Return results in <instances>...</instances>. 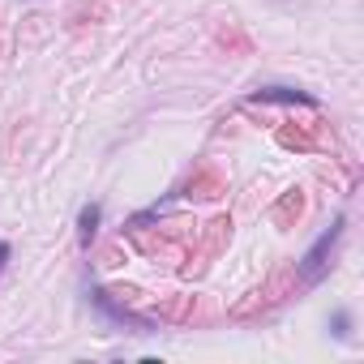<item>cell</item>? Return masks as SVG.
I'll return each instance as SVG.
<instances>
[{
    "instance_id": "obj_1",
    "label": "cell",
    "mask_w": 364,
    "mask_h": 364,
    "mask_svg": "<svg viewBox=\"0 0 364 364\" xmlns=\"http://www.w3.org/2000/svg\"><path fill=\"white\" fill-rule=\"evenodd\" d=\"M338 236H343V223H334L330 232H321V236H317V245L304 253V262H300V279H304V283H317V279H321V270H326V262H330V253H334Z\"/></svg>"
},
{
    "instance_id": "obj_2",
    "label": "cell",
    "mask_w": 364,
    "mask_h": 364,
    "mask_svg": "<svg viewBox=\"0 0 364 364\" xmlns=\"http://www.w3.org/2000/svg\"><path fill=\"white\" fill-rule=\"evenodd\" d=\"M304 215V193L300 189H287L279 202H274V210H270V223L274 228H296V219Z\"/></svg>"
},
{
    "instance_id": "obj_3",
    "label": "cell",
    "mask_w": 364,
    "mask_h": 364,
    "mask_svg": "<svg viewBox=\"0 0 364 364\" xmlns=\"http://www.w3.org/2000/svg\"><path fill=\"white\" fill-rule=\"evenodd\" d=\"M219 193H223V176L210 167H198L193 180L185 185V198H219Z\"/></svg>"
},
{
    "instance_id": "obj_4",
    "label": "cell",
    "mask_w": 364,
    "mask_h": 364,
    "mask_svg": "<svg viewBox=\"0 0 364 364\" xmlns=\"http://www.w3.org/2000/svg\"><path fill=\"white\" fill-rule=\"evenodd\" d=\"M95 304H99L107 317H116L120 326H133V330H146V326H150L146 317H137V313H129L124 304H116V300H112V291H95Z\"/></svg>"
},
{
    "instance_id": "obj_5",
    "label": "cell",
    "mask_w": 364,
    "mask_h": 364,
    "mask_svg": "<svg viewBox=\"0 0 364 364\" xmlns=\"http://www.w3.org/2000/svg\"><path fill=\"white\" fill-rule=\"evenodd\" d=\"M228 236H232V219H228V215H219L215 223H206V240H202V253H206V257H215V253L228 245Z\"/></svg>"
},
{
    "instance_id": "obj_6",
    "label": "cell",
    "mask_w": 364,
    "mask_h": 364,
    "mask_svg": "<svg viewBox=\"0 0 364 364\" xmlns=\"http://www.w3.org/2000/svg\"><path fill=\"white\" fill-rule=\"evenodd\" d=\"M279 141L287 146V150H313V129H296V124H283L279 129Z\"/></svg>"
},
{
    "instance_id": "obj_7",
    "label": "cell",
    "mask_w": 364,
    "mask_h": 364,
    "mask_svg": "<svg viewBox=\"0 0 364 364\" xmlns=\"http://www.w3.org/2000/svg\"><path fill=\"white\" fill-rule=\"evenodd\" d=\"M159 236H167V240H193L198 236V223L193 219H163L159 223Z\"/></svg>"
},
{
    "instance_id": "obj_8",
    "label": "cell",
    "mask_w": 364,
    "mask_h": 364,
    "mask_svg": "<svg viewBox=\"0 0 364 364\" xmlns=\"http://www.w3.org/2000/svg\"><path fill=\"white\" fill-rule=\"evenodd\" d=\"M189 309H193V296H176V300H163V304H159V317H167V321H185Z\"/></svg>"
},
{
    "instance_id": "obj_9",
    "label": "cell",
    "mask_w": 364,
    "mask_h": 364,
    "mask_svg": "<svg viewBox=\"0 0 364 364\" xmlns=\"http://www.w3.org/2000/svg\"><path fill=\"white\" fill-rule=\"evenodd\" d=\"M253 103H313V99L300 95V90H257Z\"/></svg>"
},
{
    "instance_id": "obj_10",
    "label": "cell",
    "mask_w": 364,
    "mask_h": 364,
    "mask_svg": "<svg viewBox=\"0 0 364 364\" xmlns=\"http://www.w3.org/2000/svg\"><path fill=\"white\" fill-rule=\"evenodd\" d=\"M95 232H99V206L90 202V206L82 210V245H90V240H95Z\"/></svg>"
},
{
    "instance_id": "obj_11",
    "label": "cell",
    "mask_w": 364,
    "mask_h": 364,
    "mask_svg": "<svg viewBox=\"0 0 364 364\" xmlns=\"http://www.w3.org/2000/svg\"><path fill=\"white\" fill-rule=\"evenodd\" d=\"M257 304H266V296H262V291H249V296H245L240 304H232L228 313H232V317H249V313H253Z\"/></svg>"
},
{
    "instance_id": "obj_12",
    "label": "cell",
    "mask_w": 364,
    "mask_h": 364,
    "mask_svg": "<svg viewBox=\"0 0 364 364\" xmlns=\"http://www.w3.org/2000/svg\"><path fill=\"white\" fill-rule=\"evenodd\" d=\"M5 257H9V245H0V266H5Z\"/></svg>"
}]
</instances>
